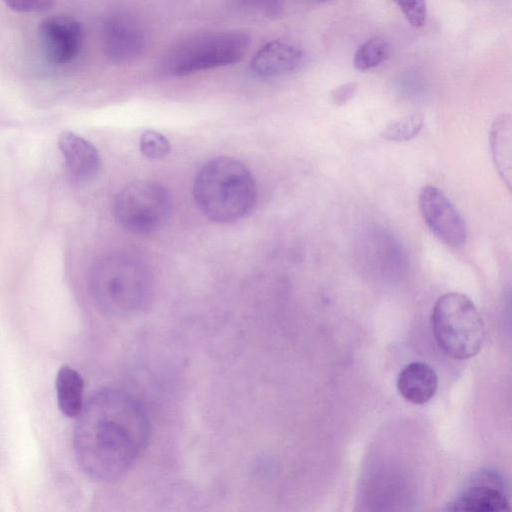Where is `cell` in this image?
Wrapping results in <instances>:
<instances>
[{"label": "cell", "mask_w": 512, "mask_h": 512, "mask_svg": "<svg viewBox=\"0 0 512 512\" xmlns=\"http://www.w3.org/2000/svg\"><path fill=\"white\" fill-rule=\"evenodd\" d=\"M73 446L85 474L114 480L134 464L150 435L149 417L141 403L117 389L95 392L76 418Z\"/></svg>", "instance_id": "cell-1"}, {"label": "cell", "mask_w": 512, "mask_h": 512, "mask_svg": "<svg viewBox=\"0 0 512 512\" xmlns=\"http://www.w3.org/2000/svg\"><path fill=\"white\" fill-rule=\"evenodd\" d=\"M249 44V35L239 30L200 32L173 44L159 66L166 75L185 76L232 65L242 59Z\"/></svg>", "instance_id": "cell-4"}, {"label": "cell", "mask_w": 512, "mask_h": 512, "mask_svg": "<svg viewBox=\"0 0 512 512\" xmlns=\"http://www.w3.org/2000/svg\"><path fill=\"white\" fill-rule=\"evenodd\" d=\"M8 8L20 13H41L51 9L56 0H3Z\"/></svg>", "instance_id": "cell-20"}, {"label": "cell", "mask_w": 512, "mask_h": 512, "mask_svg": "<svg viewBox=\"0 0 512 512\" xmlns=\"http://www.w3.org/2000/svg\"><path fill=\"white\" fill-rule=\"evenodd\" d=\"M103 49L114 63H126L137 58L145 48L146 33L140 20L127 11H114L102 26Z\"/></svg>", "instance_id": "cell-9"}, {"label": "cell", "mask_w": 512, "mask_h": 512, "mask_svg": "<svg viewBox=\"0 0 512 512\" xmlns=\"http://www.w3.org/2000/svg\"><path fill=\"white\" fill-rule=\"evenodd\" d=\"M267 16H278L283 9L284 0H246Z\"/></svg>", "instance_id": "cell-22"}, {"label": "cell", "mask_w": 512, "mask_h": 512, "mask_svg": "<svg viewBox=\"0 0 512 512\" xmlns=\"http://www.w3.org/2000/svg\"><path fill=\"white\" fill-rule=\"evenodd\" d=\"M172 200L168 190L154 181H135L116 195L113 205L118 224L134 234H151L169 219Z\"/></svg>", "instance_id": "cell-6"}, {"label": "cell", "mask_w": 512, "mask_h": 512, "mask_svg": "<svg viewBox=\"0 0 512 512\" xmlns=\"http://www.w3.org/2000/svg\"><path fill=\"white\" fill-rule=\"evenodd\" d=\"M448 510L469 512H498L509 510V499L498 480L488 475L483 479L472 481V484L449 504Z\"/></svg>", "instance_id": "cell-12"}, {"label": "cell", "mask_w": 512, "mask_h": 512, "mask_svg": "<svg viewBox=\"0 0 512 512\" xmlns=\"http://www.w3.org/2000/svg\"><path fill=\"white\" fill-rule=\"evenodd\" d=\"M310 1L317 2V3H324V2H327L330 0H310Z\"/></svg>", "instance_id": "cell-23"}, {"label": "cell", "mask_w": 512, "mask_h": 512, "mask_svg": "<svg viewBox=\"0 0 512 512\" xmlns=\"http://www.w3.org/2000/svg\"><path fill=\"white\" fill-rule=\"evenodd\" d=\"M423 126V118L418 114L407 115L390 121L381 131V136L390 141L413 139Z\"/></svg>", "instance_id": "cell-17"}, {"label": "cell", "mask_w": 512, "mask_h": 512, "mask_svg": "<svg viewBox=\"0 0 512 512\" xmlns=\"http://www.w3.org/2000/svg\"><path fill=\"white\" fill-rule=\"evenodd\" d=\"M438 387L435 371L424 362H412L406 365L397 379V389L401 396L413 404L430 401Z\"/></svg>", "instance_id": "cell-13"}, {"label": "cell", "mask_w": 512, "mask_h": 512, "mask_svg": "<svg viewBox=\"0 0 512 512\" xmlns=\"http://www.w3.org/2000/svg\"><path fill=\"white\" fill-rule=\"evenodd\" d=\"M432 330L441 350L453 359L475 356L485 339V326L474 303L457 292L442 295L432 311Z\"/></svg>", "instance_id": "cell-5"}, {"label": "cell", "mask_w": 512, "mask_h": 512, "mask_svg": "<svg viewBox=\"0 0 512 512\" xmlns=\"http://www.w3.org/2000/svg\"><path fill=\"white\" fill-rule=\"evenodd\" d=\"M303 61L302 51L282 40L264 44L250 61L251 72L260 78H274L295 71Z\"/></svg>", "instance_id": "cell-11"}, {"label": "cell", "mask_w": 512, "mask_h": 512, "mask_svg": "<svg viewBox=\"0 0 512 512\" xmlns=\"http://www.w3.org/2000/svg\"><path fill=\"white\" fill-rule=\"evenodd\" d=\"M388 42L380 37L362 43L354 54L353 64L359 71H367L379 66L389 56Z\"/></svg>", "instance_id": "cell-16"}, {"label": "cell", "mask_w": 512, "mask_h": 512, "mask_svg": "<svg viewBox=\"0 0 512 512\" xmlns=\"http://www.w3.org/2000/svg\"><path fill=\"white\" fill-rule=\"evenodd\" d=\"M358 84L355 81L343 83L331 91L330 98L334 105L340 106L348 102L356 93Z\"/></svg>", "instance_id": "cell-21"}, {"label": "cell", "mask_w": 512, "mask_h": 512, "mask_svg": "<svg viewBox=\"0 0 512 512\" xmlns=\"http://www.w3.org/2000/svg\"><path fill=\"white\" fill-rule=\"evenodd\" d=\"M88 287L98 308L111 316L138 313L153 294V275L138 257L108 253L97 258L89 271Z\"/></svg>", "instance_id": "cell-2"}, {"label": "cell", "mask_w": 512, "mask_h": 512, "mask_svg": "<svg viewBox=\"0 0 512 512\" xmlns=\"http://www.w3.org/2000/svg\"><path fill=\"white\" fill-rule=\"evenodd\" d=\"M193 196L210 220L233 223L248 216L257 201V186L249 169L230 157H217L198 171Z\"/></svg>", "instance_id": "cell-3"}, {"label": "cell", "mask_w": 512, "mask_h": 512, "mask_svg": "<svg viewBox=\"0 0 512 512\" xmlns=\"http://www.w3.org/2000/svg\"><path fill=\"white\" fill-rule=\"evenodd\" d=\"M58 408L68 418H77L83 405L84 381L72 367L62 365L55 379Z\"/></svg>", "instance_id": "cell-14"}, {"label": "cell", "mask_w": 512, "mask_h": 512, "mask_svg": "<svg viewBox=\"0 0 512 512\" xmlns=\"http://www.w3.org/2000/svg\"><path fill=\"white\" fill-rule=\"evenodd\" d=\"M490 146L496 169L508 189L511 187V118L499 115L490 131Z\"/></svg>", "instance_id": "cell-15"}, {"label": "cell", "mask_w": 512, "mask_h": 512, "mask_svg": "<svg viewBox=\"0 0 512 512\" xmlns=\"http://www.w3.org/2000/svg\"><path fill=\"white\" fill-rule=\"evenodd\" d=\"M38 37L44 58L53 65L74 61L83 45L82 25L67 15L44 18L38 26Z\"/></svg>", "instance_id": "cell-8"}, {"label": "cell", "mask_w": 512, "mask_h": 512, "mask_svg": "<svg viewBox=\"0 0 512 512\" xmlns=\"http://www.w3.org/2000/svg\"><path fill=\"white\" fill-rule=\"evenodd\" d=\"M413 27L424 25L427 16L426 0H392Z\"/></svg>", "instance_id": "cell-19"}, {"label": "cell", "mask_w": 512, "mask_h": 512, "mask_svg": "<svg viewBox=\"0 0 512 512\" xmlns=\"http://www.w3.org/2000/svg\"><path fill=\"white\" fill-rule=\"evenodd\" d=\"M58 146L71 179L83 184L97 176L101 160L91 142L74 132L64 131L59 136Z\"/></svg>", "instance_id": "cell-10"}, {"label": "cell", "mask_w": 512, "mask_h": 512, "mask_svg": "<svg viewBox=\"0 0 512 512\" xmlns=\"http://www.w3.org/2000/svg\"><path fill=\"white\" fill-rule=\"evenodd\" d=\"M140 151L148 159H161L170 152V144L161 133L148 130L140 137Z\"/></svg>", "instance_id": "cell-18"}, {"label": "cell", "mask_w": 512, "mask_h": 512, "mask_svg": "<svg viewBox=\"0 0 512 512\" xmlns=\"http://www.w3.org/2000/svg\"><path fill=\"white\" fill-rule=\"evenodd\" d=\"M419 208L430 231L444 244L460 247L467 239L464 219L449 198L436 186L427 185L419 194Z\"/></svg>", "instance_id": "cell-7"}]
</instances>
